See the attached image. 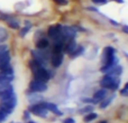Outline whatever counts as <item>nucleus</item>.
<instances>
[{
  "instance_id": "nucleus-1",
  "label": "nucleus",
  "mask_w": 128,
  "mask_h": 123,
  "mask_svg": "<svg viewBox=\"0 0 128 123\" xmlns=\"http://www.w3.org/2000/svg\"><path fill=\"white\" fill-rule=\"evenodd\" d=\"M104 65L100 68V70L104 73H107L110 68L116 66L118 62V58L116 57V49L111 46H108L104 49Z\"/></svg>"
},
{
  "instance_id": "nucleus-2",
  "label": "nucleus",
  "mask_w": 128,
  "mask_h": 123,
  "mask_svg": "<svg viewBox=\"0 0 128 123\" xmlns=\"http://www.w3.org/2000/svg\"><path fill=\"white\" fill-rule=\"evenodd\" d=\"M30 68H32V70H33L34 78H35L36 81H40V82H44V83H47V82L51 79L52 75H51V73H50V70H47L44 66H42L36 61L33 60L30 62Z\"/></svg>"
},
{
  "instance_id": "nucleus-3",
  "label": "nucleus",
  "mask_w": 128,
  "mask_h": 123,
  "mask_svg": "<svg viewBox=\"0 0 128 123\" xmlns=\"http://www.w3.org/2000/svg\"><path fill=\"white\" fill-rule=\"evenodd\" d=\"M120 85V79L118 76H112V75H104L100 81V86L104 90H112L116 91Z\"/></svg>"
},
{
  "instance_id": "nucleus-4",
  "label": "nucleus",
  "mask_w": 128,
  "mask_h": 123,
  "mask_svg": "<svg viewBox=\"0 0 128 123\" xmlns=\"http://www.w3.org/2000/svg\"><path fill=\"white\" fill-rule=\"evenodd\" d=\"M32 56H33L34 61H36L42 66H44L51 57V54L48 52H46L45 49H36V51L32 52Z\"/></svg>"
},
{
  "instance_id": "nucleus-5",
  "label": "nucleus",
  "mask_w": 128,
  "mask_h": 123,
  "mask_svg": "<svg viewBox=\"0 0 128 123\" xmlns=\"http://www.w3.org/2000/svg\"><path fill=\"white\" fill-rule=\"evenodd\" d=\"M28 111L30 113H33L34 115L40 117V118H47V115H48V111L45 109L44 102L36 103V104H32V105L28 108Z\"/></svg>"
},
{
  "instance_id": "nucleus-6",
  "label": "nucleus",
  "mask_w": 128,
  "mask_h": 123,
  "mask_svg": "<svg viewBox=\"0 0 128 123\" xmlns=\"http://www.w3.org/2000/svg\"><path fill=\"white\" fill-rule=\"evenodd\" d=\"M47 84L44 83V82L40 81H36V79H33V81L29 83V91L32 93H43L47 90Z\"/></svg>"
},
{
  "instance_id": "nucleus-7",
  "label": "nucleus",
  "mask_w": 128,
  "mask_h": 123,
  "mask_svg": "<svg viewBox=\"0 0 128 123\" xmlns=\"http://www.w3.org/2000/svg\"><path fill=\"white\" fill-rule=\"evenodd\" d=\"M10 66V53L8 49L0 52V70Z\"/></svg>"
},
{
  "instance_id": "nucleus-8",
  "label": "nucleus",
  "mask_w": 128,
  "mask_h": 123,
  "mask_svg": "<svg viewBox=\"0 0 128 123\" xmlns=\"http://www.w3.org/2000/svg\"><path fill=\"white\" fill-rule=\"evenodd\" d=\"M62 35L64 36L65 39H73L76 36V29L71 26L62 27Z\"/></svg>"
},
{
  "instance_id": "nucleus-9",
  "label": "nucleus",
  "mask_w": 128,
  "mask_h": 123,
  "mask_svg": "<svg viewBox=\"0 0 128 123\" xmlns=\"http://www.w3.org/2000/svg\"><path fill=\"white\" fill-rule=\"evenodd\" d=\"M61 34H62V26H61V25H53V26L50 27L48 31H47L48 37L52 38V39H55Z\"/></svg>"
},
{
  "instance_id": "nucleus-10",
  "label": "nucleus",
  "mask_w": 128,
  "mask_h": 123,
  "mask_svg": "<svg viewBox=\"0 0 128 123\" xmlns=\"http://www.w3.org/2000/svg\"><path fill=\"white\" fill-rule=\"evenodd\" d=\"M76 46L78 45H76V42H75V38H73V39H66L65 43H64V46H63V53H66L70 55L75 49Z\"/></svg>"
},
{
  "instance_id": "nucleus-11",
  "label": "nucleus",
  "mask_w": 128,
  "mask_h": 123,
  "mask_svg": "<svg viewBox=\"0 0 128 123\" xmlns=\"http://www.w3.org/2000/svg\"><path fill=\"white\" fill-rule=\"evenodd\" d=\"M50 60H51V64L53 65V67H55V68L60 67L63 63V53L52 54Z\"/></svg>"
},
{
  "instance_id": "nucleus-12",
  "label": "nucleus",
  "mask_w": 128,
  "mask_h": 123,
  "mask_svg": "<svg viewBox=\"0 0 128 123\" xmlns=\"http://www.w3.org/2000/svg\"><path fill=\"white\" fill-rule=\"evenodd\" d=\"M44 106H45V109H46L48 112L54 113V114H56L58 117H61V115H63V113L61 112L60 110H58V106L56 105V104L51 103V102H44Z\"/></svg>"
},
{
  "instance_id": "nucleus-13",
  "label": "nucleus",
  "mask_w": 128,
  "mask_h": 123,
  "mask_svg": "<svg viewBox=\"0 0 128 123\" xmlns=\"http://www.w3.org/2000/svg\"><path fill=\"white\" fill-rule=\"evenodd\" d=\"M14 87L11 84L9 85H2L0 86V97H4V96H7V95H10V94H14Z\"/></svg>"
},
{
  "instance_id": "nucleus-14",
  "label": "nucleus",
  "mask_w": 128,
  "mask_h": 123,
  "mask_svg": "<svg viewBox=\"0 0 128 123\" xmlns=\"http://www.w3.org/2000/svg\"><path fill=\"white\" fill-rule=\"evenodd\" d=\"M16 106L15 105H11V104H8V103H4V102H0V110L2 112H4L6 114H10L15 111Z\"/></svg>"
},
{
  "instance_id": "nucleus-15",
  "label": "nucleus",
  "mask_w": 128,
  "mask_h": 123,
  "mask_svg": "<svg viewBox=\"0 0 128 123\" xmlns=\"http://www.w3.org/2000/svg\"><path fill=\"white\" fill-rule=\"evenodd\" d=\"M106 96H107V90L100 88L97 92H94V94H93V100H94L96 102H99V101H102Z\"/></svg>"
},
{
  "instance_id": "nucleus-16",
  "label": "nucleus",
  "mask_w": 128,
  "mask_h": 123,
  "mask_svg": "<svg viewBox=\"0 0 128 123\" xmlns=\"http://www.w3.org/2000/svg\"><path fill=\"white\" fill-rule=\"evenodd\" d=\"M48 45H50L48 39H46V38H40V39L37 40V43H36V48L37 49H46L47 47H48Z\"/></svg>"
},
{
  "instance_id": "nucleus-17",
  "label": "nucleus",
  "mask_w": 128,
  "mask_h": 123,
  "mask_svg": "<svg viewBox=\"0 0 128 123\" xmlns=\"http://www.w3.org/2000/svg\"><path fill=\"white\" fill-rule=\"evenodd\" d=\"M28 101L30 102L32 104L40 103V102H43V96L40 95L38 93H33V94L30 95V97H28Z\"/></svg>"
},
{
  "instance_id": "nucleus-18",
  "label": "nucleus",
  "mask_w": 128,
  "mask_h": 123,
  "mask_svg": "<svg viewBox=\"0 0 128 123\" xmlns=\"http://www.w3.org/2000/svg\"><path fill=\"white\" fill-rule=\"evenodd\" d=\"M14 79V76H8V75H0V86L2 85H9L11 84Z\"/></svg>"
},
{
  "instance_id": "nucleus-19",
  "label": "nucleus",
  "mask_w": 128,
  "mask_h": 123,
  "mask_svg": "<svg viewBox=\"0 0 128 123\" xmlns=\"http://www.w3.org/2000/svg\"><path fill=\"white\" fill-rule=\"evenodd\" d=\"M107 73H108L109 75H112V76H118V77H119V75L122 73V66H114V67L110 68V69H109Z\"/></svg>"
},
{
  "instance_id": "nucleus-20",
  "label": "nucleus",
  "mask_w": 128,
  "mask_h": 123,
  "mask_svg": "<svg viewBox=\"0 0 128 123\" xmlns=\"http://www.w3.org/2000/svg\"><path fill=\"white\" fill-rule=\"evenodd\" d=\"M84 52V48L82 46H76L75 47V49L72 52V53L70 54V57L71 58H76L78 56H80V55H82V53Z\"/></svg>"
},
{
  "instance_id": "nucleus-21",
  "label": "nucleus",
  "mask_w": 128,
  "mask_h": 123,
  "mask_svg": "<svg viewBox=\"0 0 128 123\" xmlns=\"http://www.w3.org/2000/svg\"><path fill=\"white\" fill-rule=\"evenodd\" d=\"M8 31H7L6 28H4V27H0V44H2V43H4L7 39H8Z\"/></svg>"
},
{
  "instance_id": "nucleus-22",
  "label": "nucleus",
  "mask_w": 128,
  "mask_h": 123,
  "mask_svg": "<svg viewBox=\"0 0 128 123\" xmlns=\"http://www.w3.org/2000/svg\"><path fill=\"white\" fill-rule=\"evenodd\" d=\"M112 100H114V96H109V97L106 96L102 101H100V109H106L112 102Z\"/></svg>"
},
{
  "instance_id": "nucleus-23",
  "label": "nucleus",
  "mask_w": 128,
  "mask_h": 123,
  "mask_svg": "<svg viewBox=\"0 0 128 123\" xmlns=\"http://www.w3.org/2000/svg\"><path fill=\"white\" fill-rule=\"evenodd\" d=\"M97 118H98L97 113H96V112H90V113H88V114L84 115L83 121L84 122H91V121H93V120H96Z\"/></svg>"
},
{
  "instance_id": "nucleus-24",
  "label": "nucleus",
  "mask_w": 128,
  "mask_h": 123,
  "mask_svg": "<svg viewBox=\"0 0 128 123\" xmlns=\"http://www.w3.org/2000/svg\"><path fill=\"white\" fill-rule=\"evenodd\" d=\"M90 112H93V106H92V105L83 106V108H81V109L79 110V113H80V114H83V115L88 114V113H90Z\"/></svg>"
},
{
  "instance_id": "nucleus-25",
  "label": "nucleus",
  "mask_w": 128,
  "mask_h": 123,
  "mask_svg": "<svg viewBox=\"0 0 128 123\" xmlns=\"http://www.w3.org/2000/svg\"><path fill=\"white\" fill-rule=\"evenodd\" d=\"M0 75H8V76H14V69H12V67L8 66V67L1 69V70H0Z\"/></svg>"
},
{
  "instance_id": "nucleus-26",
  "label": "nucleus",
  "mask_w": 128,
  "mask_h": 123,
  "mask_svg": "<svg viewBox=\"0 0 128 123\" xmlns=\"http://www.w3.org/2000/svg\"><path fill=\"white\" fill-rule=\"evenodd\" d=\"M8 25H9V26H10L12 29H18V28L20 27V26H19V22H18L17 20L12 19V18H11V19H8Z\"/></svg>"
},
{
  "instance_id": "nucleus-27",
  "label": "nucleus",
  "mask_w": 128,
  "mask_h": 123,
  "mask_svg": "<svg viewBox=\"0 0 128 123\" xmlns=\"http://www.w3.org/2000/svg\"><path fill=\"white\" fill-rule=\"evenodd\" d=\"M30 28H32V24H30V22H28V21H26V26H25L24 28L20 30V36H22V37H24V36L27 34V31H28Z\"/></svg>"
},
{
  "instance_id": "nucleus-28",
  "label": "nucleus",
  "mask_w": 128,
  "mask_h": 123,
  "mask_svg": "<svg viewBox=\"0 0 128 123\" xmlns=\"http://www.w3.org/2000/svg\"><path fill=\"white\" fill-rule=\"evenodd\" d=\"M7 118H8V114H6L4 112H2V111L0 110V123H2V122L6 121Z\"/></svg>"
},
{
  "instance_id": "nucleus-29",
  "label": "nucleus",
  "mask_w": 128,
  "mask_h": 123,
  "mask_svg": "<svg viewBox=\"0 0 128 123\" xmlns=\"http://www.w3.org/2000/svg\"><path fill=\"white\" fill-rule=\"evenodd\" d=\"M24 118H25V120H27V121H28V120H30V112H29L28 110L24 112Z\"/></svg>"
},
{
  "instance_id": "nucleus-30",
  "label": "nucleus",
  "mask_w": 128,
  "mask_h": 123,
  "mask_svg": "<svg viewBox=\"0 0 128 123\" xmlns=\"http://www.w3.org/2000/svg\"><path fill=\"white\" fill-rule=\"evenodd\" d=\"M127 91H128V84H125V87H124V90L120 92V94L124 95V96H126V95H127Z\"/></svg>"
},
{
  "instance_id": "nucleus-31",
  "label": "nucleus",
  "mask_w": 128,
  "mask_h": 123,
  "mask_svg": "<svg viewBox=\"0 0 128 123\" xmlns=\"http://www.w3.org/2000/svg\"><path fill=\"white\" fill-rule=\"evenodd\" d=\"M82 102H86V103H97L93 99H82Z\"/></svg>"
},
{
  "instance_id": "nucleus-32",
  "label": "nucleus",
  "mask_w": 128,
  "mask_h": 123,
  "mask_svg": "<svg viewBox=\"0 0 128 123\" xmlns=\"http://www.w3.org/2000/svg\"><path fill=\"white\" fill-rule=\"evenodd\" d=\"M93 2H96V3H106L107 2V0H92Z\"/></svg>"
},
{
  "instance_id": "nucleus-33",
  "label": "nucleus",
  "mask_w": 128,
  "mask_h": 123,
  "mask_svg": "<svg viewBox=\"0 0 128 123\" xmlns=\"http://www.w3.org/2000/svg\"><path fill=\"white\" fill-rule=\"evenodd\" d=\"M63 123H75V121L73 119H65L63 121Z\"/></svg>"
},
{
  "instance_id": "nucleus-34",
  "label": "nucleus",
  "mask_w": 128,
  "mask_h": 123,
  "mask_svg": "<svg viewBox=\"0 0 128 123\" xmlns=\"http://www.w3.org/2000/svg\"><path fill=\"white\" fill-rule=\"evenodd\" d=\"M7 49V46H4V44H0V52H4Z\"/></svg>"
},
{
  "instance_id": "nucleus-35",
  "label": "nucleus",
  "mask_w": 128,
  "mask_h": 123,
  "mask_svg": "<svg viewBox=\"0 0 128 123\" xmlns=\"http://www.w3.org/2000/svg\"><path fill=\"white\" fill-rule=\"evenodd\" d=\"M27 123H36L35 121H32V120H28V121H27Z\"/></svg>"
},
{
  "instance_id": "nucleus-36",
  "label": "nucleus",
  "mask_w": 128,
  "mask_h": 123,
  "mask_svg": "<svg viewBox=\"0 0 128 123\" xmlns=\"http://www.w3.org/2000/svg\"><path fill=\"white\" fill-rule=\"evenodd\" d=\"M99 123H107V121H100Z\"/></svg>"
}]
</instances>
